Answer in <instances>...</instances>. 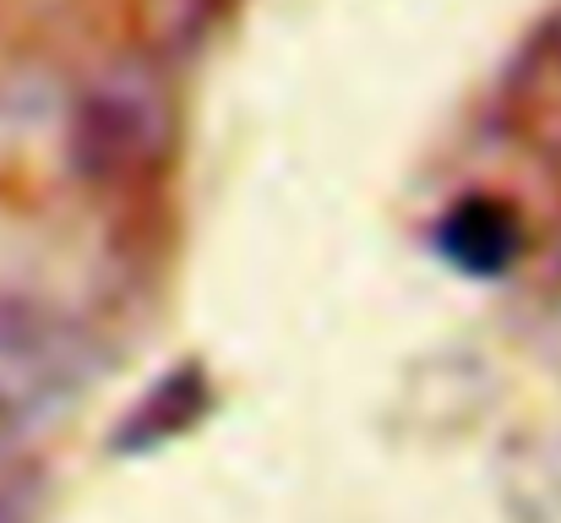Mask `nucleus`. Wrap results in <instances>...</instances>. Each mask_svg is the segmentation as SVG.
I'll list each match as a JSON object with an SVG mask.
<instances>
[{
    "mask_svg": "<svg viewBox=\"0 0 561 523\" xmlns=\"http://www.w3.org/2000/svg\"><path fill=\"white\" fill-rule=\"evenodd\" d=\"M436 251L469 278H502L524 257V218L491 191L458 196L436 224Z\"/></svg>",
    "mask_w": 561,
    "mask_h": 523,
    "instance_id": "f257e3e1",
    "label": "nucleus"
},
{
    "mask_svg": "<svg viewBox=\"0 0 561 523\" xmlns=\"http://www.w3.org/2000/svg\"><path fill=\"white\" fill-rule=\"evenodd\" d=\"M202 403H207V376H202L196 365L175 371V376H170V382H159V387L142 398V409L126 420L121 447H126V453H142V447H153V442L181 436L191 420L202 414Z\"/></svg>",
    "mask_w": 561,
    "mask_h": 523,
    "instance_id": "f03ea898",
    "label": "nucleus"
}]
</instances>
